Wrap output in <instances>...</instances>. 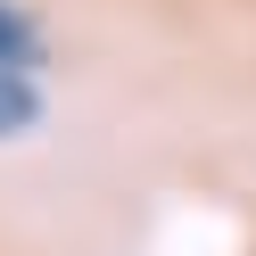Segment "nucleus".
I'll return each mask as SVG.
<instances>
[{
	"label": "nucleus",
	"mask_w": 256,
	"mask_h": 256,
	"mask_svg": "<svg viewBox=\"0 0 256 256\" xmlns=\"http://www.w3.org/2000/svg\"><path fill=\"white\" fill-rule=\"evenodd\" d=\"M17 124H34V91L17 74H0V132H17Z\"/></svg>",
	"instance_id": "f03ea898"
},
{
	"label": "nucleus",
	"mask_w": 256,
	"mask_h": 256,
	"mask_svg": "<svg viewBox=\"0 0 256 256\" xmlns=\"http://www.w3.org/2000/svg\"><path fill=\"white\" fill-rule=\"evenodd\" d=\"M25 58H34V34L0 8V74H25Z\"/></svg>",
	"instance_id": "f257e3e1"
}]
</instances>
